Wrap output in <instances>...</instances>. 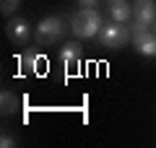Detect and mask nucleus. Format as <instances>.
<instances>
[{
	"label": "nucleus",
	"mask_w": 156,
	"mask_h": 148,
	"mask_svg": "<svg viewBox=\"0 0 156 148\" xmlns=\"http://www.w3.org/2000/svg\"><path fill=\"white\" fill-rule=\"evenodd\" d=\"M70 31L76 34L78 39H91V37H99L101 31V16L99 11L94 8H81L70 16Z\"/></svg>",
	"instance_id": "obj_1"
},
{
	"label": "nucleus",
	"mask_w": 156,
	"mask_h": 148,
	"mask_svg": "<svg viewBox=\"0 0 156 148\" xmlns=\"http://www.w3.org/2000/svg\"><path fill=\"white\" fill-rule=\"evenodd\" d=\"M65 31V18L62 16H47L37 26V42L39 44H55Z\"/></svg>",
	"instance_id": "obj_2"
},
{
	"label": "nucleus",
	"mask_w": 156,
	"mask_h": 148,
	"mask_svg": "<svg viewBox=\"0 0 156 148\" xmlns=\"http://www.w3.org/2000/svg\"><path fill=\"white\" fill-rule=\"evenodd\" d=\"M99 42L101 47H109V49H120L125 47V44L130 42V31L122 26V23H107V26H101L99 31Z\"/></svg>",
	"instance_id": "obj_3"
},
{
	"label": "nucleus",
	"mask_w": 156,
	"mask_h": 148,
	"mask_svg": "<svg viewBox=\"0 0 156 148\" xmlns=\"http://www.w3.org/2000/svg\"><path fill=\"white\" fill-rule=\"evenodd\" d=\"M130 39H133L135 49H138L140 55L156 57V34H154V31H135Z\"/></svg>",
	"instance_id": "obj_4"
},
{
	"label": "nucleus",
	"mask_w": 156,
	"mask_h": 148,
	"mask_svg": "<svg viewBox=\"0 0 156 148\" xmlns=\"http://www.w3.org/2000/svg\"><path fill=\"white\" fill-rule=\"evenodd\" d=\"M5 34H8V39H11L13 44H26L29 37H31L26 18H13V21L5 26Z\"/></svg>",
	"instance_id": "obj_5"
},
{
	"label": "nucleus",
	"mask_w": 156,
	"mask_h": 148,
	"mask_svg": "<svg viewBox=\"0 0 156 148\" xmlns=\"http://www.w3.org/2000/svg\"><path fill=\"white\" fill-rule=\"evenodd\" d=\"M81 44L78 42H68L65 47L60 49V60H62V65H65V70H70V73H76V68H78V62H81Z\"/></svg>",
	"instance_id": "obj_6"
},
{
	"label": "nucleus",
	"mask_w": 156,
	"mask_h": 148,
	"mask_svg": "<svg viewBox=\"0 0 156 148\" xmlns=\"http://www.w3.org/2000/svg\"><path fill=\"white\" fill-rule=\"evenodd\" d=\"M133 18H140L148 26L156 23V3L154 0H135L133 3Z\"/></svg>",
	"instance_id": "obj_7"
},
{
	"label": "nucleus",
	"mask_w": 156,
	"mask_h": 148,
	"mask_svg": "<svg viewBox=\"0 0 156 148\" xmlns=\"http://www.w3.org/2000/svg\"><path fill=\"white\" fill-rule=\"evenodd\" d=\"M109 16L115 18L117 23H125V21H130V16H133V8H130L125 0H112V5H109Z\"/></svg>",
	"instance_id": "obj_8"
},
{
	"label": "nucleus",
	"mask_w": 156,
	"mask_h": 148,
	"mask_svg": "<svg viewBox=\"0 0 156 148\" xmlns=\"http://www.w3.org/2000/svg\"><path fill=\"white\" fill-rule=\"evenodd\" d=\"M18 112V99L13 96V91H0V115L3 117H11Z\"/></svg>",
	"instance_id": "obj_9"
},
{
	"label": "nucleus",
	"mask_w": 156,
	"mask_h": 148,
	"mask_svg": "<svg viewBox=\"0 0 156 148\" xmlns=\"http://www.w3.org/2000/svg\"><path fill=\"white\" fill-rule=\"evenodd\" d=\"M18 8H21V0H0V11H3V16H13Z\"/></svg>",
	"instance_id": "obj_10"
},
{
	"label": "nucleus",
	"mask_w": 156,
	"mask_h": 148,
	"mask_svg": "<svg viewBox=\"0 0 156 148\" xmlns=\"http://www.w3.org/2000/svg\"><path fill=\"white\" fill-rule=\"evenodd\" d=\"M130 29H133V34L135 31H148V23H146V21H140V18H133V23H130Z\"/></svg>",
	"instance_id": "obj_11"
},
{
	"label": "nucleus",
	"mask_w": 156,
	"mask_h": 148,
	"mask_svg": "<svg viewBox=\"0 0 156 148\" xmlns=\"http://www.w3.org/2000/svg\"><path fill=\"white\" fill-rule=\"evenodd\" d=\"M0 146H3V148H13V146H16V138H13V135H3V138H0Z\"/></svg>",
	"instance_id": "obj_12"
},
{
	"label": "nucleus",
	"mask_w": 156,
	"mask_h": 148,
	"mask_svg": "<svg viewBox=\"0 0 156 148\" xmlns=\"http://www.w3.org/2000/svg\"><path fill=\"white\" fill-rule=\"evenodd\" d=\"M76 3H78L81 8H94V5H96V0H76Z\"/></svg>",
	"instance_id": "obj_13"
},
{
	"label": "nucleus",
	"mask_w": 156,
	"mask_h": 148,
	"mask_svg": "<svg viewBox=\"0 0 156 148\" xmlns=\"http://www.w3.org/2000/svg\"><path fill=\"white\" fill-rule=\"evenodd\" d=\"M151 31H154V34H156V23H154V26H151Z\"/></svg>",
	"instance_id": "obj_14"
}]
</instances>
